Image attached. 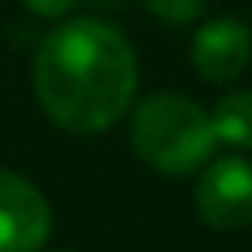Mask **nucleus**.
Listing matches in <instances>:
<instances>
[{
  "mask_svg": "<svg viewBox=\"0 0 252 252\" xmlns=\"http://www.w3.org/2000/svg\"><path fill=\"white\" fill-rule=\"evenodd\" d=\"M152 15H159L163 23H193L204 15L208 0H145Z\"/></svg>",
  "mask_w": 252,
  "mask_h": 252,
  "instance_id": "obj_7",
  "label": "nucleus"
},
{
  "mask_svg": "<svg viewBox=\"0 0 252 252\" xmlns=\"http://www.w3.org/2000/svg\"><path fill=\"white\" fill-rule=\"evenodd\" d=\"M208 119H212L215 141H226L234 149H252V93L222 96Z\"/></svg>",
  "mask_w": 252,
  "mask_h": 252,
  "instance_id": "obj_6",
  "label": "nucleus"
},
{
  "mask_svg": "<svg viewBox=\"0 0 252 252\" xmlns=\"http://www.w3.org/2000/svg\"><path fill=\"white\" fill-rule=\"evenodd\" d=\"M52 234V208L26 178L0 171V252H41Z\"/></svg>",
  "mask_w": 252,
  "mask_h": 252,
  "instance_id": "obj_4",
  "label": "nucleus"
},
{
  "mask_svg": "<svg viewBox=\"0 0 252 252\" xmlns=\"http://www.w3.org/2000/svg\"><path fill=\"white\" fill-rule=\"evenodd\" d=\"M111 4H115V0H111Z\"/></svg>",
  "mask_w": 252,
  "mask_h": 252,
  "instance_id": "obj_9",
  "label": "nucleus"
},
{
  "mask_svg": "<svg viewBox=\"0 0 252 252\" xmlns=\"http://www.w3.org/2000/svg\"><path fill=\"white\" fill-rule=\"evenodd\" d=\"M33 89L56 126L71 134H100L134 104L137 56L115 26L74 19L41 41Z\"/></svg>",
  "mask_w": 252,
  "mask_h": 252,
  "instance_id": "obj_1",
  "label": "nucleus"
},
{
  "mask_svg": "<svg viewBox=\"0 0 252 252\" xmlns=\"http://www.w3.org/2000/svg\"><path fill=\"white\" fill-rule=\"evenodd\" d=\"M130 141L145 163L163 174L197 171L215 149L208 111L182 93L145 96L130 123Z\"/></svg>",
  "mask_w": 252,
  "mask_h": 252,
  "instance_id": "obj_2",
  "label": "nucleus"
},
{
  "mask_svg": "<svg viewBox=\"0 0 252 252\" xmlns=\"http://www.w3.org/2000/svg\"><path fill=\"white\" fill-rule=\"evenodd\" d=\"M197 212L215 230H241L252 222V163L249 159H219L200 174Z\"/></svg>",
  "mask_w": 252,
  "mask_h": 252,
  "instance_id": "obj_3",
  "label": "nucleus"
},
{
  "mask_svg": "<svg viewBox=\"0 0 252 252\" xmlns=\"http://www.w3.org/2000/svg\"><path fill=\"white\" fill-rule=\"evenodd\" d=\"M33 15H45V19H56V15H67L74 8V0H23Z\"/></svg>",
  "mask_w": 252,
  "mask_h": 252,
  "instance_id": "obj_8",
  "label": "nucleus"
},
{
  "mask_svg": "<svg viewBox=\"0 0 252 252\" xmlns=\"http://www.w3.org/2000/svg\"><path fill=\"white\" fill-rule=\"evenodd\" d=\"M252 60V33L237 19H212L193 37V67L208 82H230Z\"/></svg>",
  "mask_w": 252,
  "mask_h": 252,
  "instance_id": "obj_5",
  "label": "nucleus"
}]
</instances>
